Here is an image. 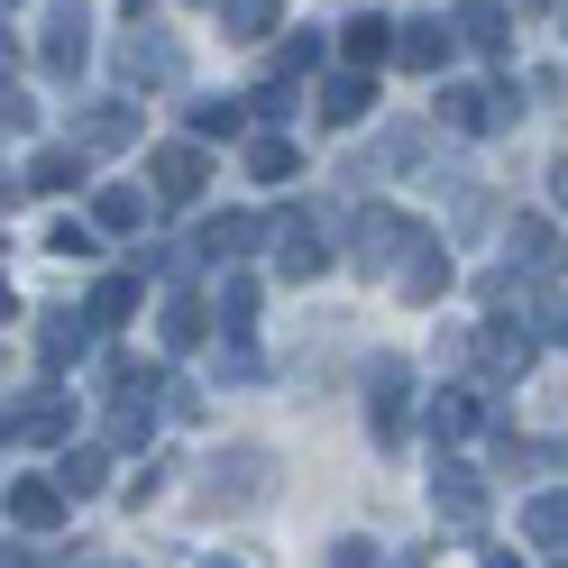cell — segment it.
<instances>
[{"label":"cell","mask_w":568,"mask_h":568,"mask_svg":"<svg viewBox=\"0 0 568 568\" xmlns=\"http://www.w3.org/2000/svg\"><path fill=\"white\" fill-rule=\"evenodd\" d=\"M440 120L458 129V138H495V129H514L523 120V83H440Z\"/></svg>","instance_id":"1"},{"label":"cell","mask_w":568,"mask_h":568,"mask_svg":"<svg viewBox=\"0 0 568 568\" xmlns=\"http://www.w3.org/2000/svg\"><path fill=\"white\" fill-rule=\"evenodd\" d=\"M92 348V322H74V312H47V339H38V358L64 367V358H83Z\"/></svg>","instance_id":"30"},{"label":"cell","mask_w":568,"mask_h":568,"mask_svg":"<svg viewBox=\"0 0 568 568\" xmlns=\"http://www.w3.org/2000/svg\"><path fill=\"white\" fill-rule=\"evenodd\" d=\"M184 129H193V138H247V101H230V92H202L193 111H184Z\"/></svg>","instance_id":"25"},{"label":"cell","mask_w":568,"mask_h":568,"mask_svg":"<svg viewBox=\"0 0 568 568\" xmlns=\"http://www.w3.org/2000/svg\"><path fill=\"white\" fill-rule=\"evenodd\" d=\"M64 505H74V495H64L55 477H19V486H10V523H19V531H55Z\"/></svg>","instance_id":"17"},{"label":"cell","mask_w":568,"mask_h":568,"mask_svg":"<svg viewBox=\"0 0 568 568\" xmlns=\"http://www.w3.org/2000/svg\"><path fill=\"white\" fill-rule=\"evenodd\" d=\"M64 432H74V404H64V395H28V404H10V413H0V440H64Z\"/></svg>","instance_id":"13"},{"label":"cell","mask_w":568,"mask_h":568,"mask_svg":"<svg viewBox=\"0 0 568 568\" xmlns=\"http://www.w3.org/2000/svg\"><path fill=\"white\" fill-rule=\"evenodd\" d=\"M55 257H92V230L83 221H55Z\"/></svg>","instance_id":"38"},{"label":"cell","mask_w":568,"mask_h":568,"mask_svg":"<svg viewBox=\"0 0 568 568\" xmlns=\"http://www.w3.org/2000/svg\"><path fill=\"white\" fill-rule=\"evenodd\" d=\"M138 221H148V193H138V184H111V193H92V230H111V239H129Z\"/></svg>","instance_id":"27"},{"label":"cell","mask_w":568,"mask_h":568,"mask_svg":"<svg viewBox=\"0 0 568 568\" xmlns=\"http://www.w3.org/2000/svg\"><path fill=\"white\" fill-rule=\"evenodd\" d=\"M449 28H458V47H477V55H514V10L505 0H458Z\"/></svg>","instance_id":"12"},{"label":"cell","mask_w":568,"mask_h":568,"mask_svg":"<svg viewBox=\"0 0 568 568\" xmlns=\"http://www.w3.org/2000/svg\"><path fill=\"white\" fill-rule=\"evenodd\" d=\"M432 505H440V523L477 531L486 523V477L468 468V458H440V468H432Z\"/></svg>","instance_id":"7"},{"label":"cell","mask_w":568,"mask_h":568,"mask_svg":"<svg viewBox=\"0 0 568 568\" xmlns=\"http://www.w3.org/2000/svg\"><path fill=\"white\" fill-rule=\"evenodd\" d=\"M550 202H559V211H568V156H559V165H550Z\"/></svg>","instance_id":"40"},{"label":"cell","mask_w":568,"mask_h":568,"mask_svg":"<svg viewBox=\"0 0 568 568\" xmlns=\"http://www.w3.org/2000/svg\"><path fill=\"white\" fill-rule=\"evenodd\" d=\"M331 559H339V568H367V559H376V541H367V531H348V541H331Z\"/></svg>","instance_id":"39"},{"label":"cell","mask_w":568,"mask_h":568,"mask_svg":"<svg viewBox=\"0 0 568 568\" xmlns=\"http://www.w3.org/2000/svg\"><path fill=\"white\" fill-rule=\"evenodd\" d=\"M202 339H211V312H202L193 294H174V303H165V348H202Z\"/></svg>","instance_id":"31"},{"label":"cell","mask_w":568,"mask_h":568,"mask_svg":"<svg viewBox=\"0 0 568 568\" xmlns=\"http://www.w3.org/2000/svg\"><path fill=\"white\" fill-rule=\"evenodd\" d=\"M322 64V28H284V47H275V74H312Z\"/></svg>","instance_id":"33"},{"label":"cell","mask_w":568,"mask_h":568,"mask_svg":"<svg viewBox=\"0 0 568 568\" xmlns=\"http://www.w3.org/2000/svg\"><path fill=\"white\" fill-rule=\"evenodd\" d=\"M101 477H111V458H101V449H64V458H55V486L74 495V505H83V495H101Z\"/></svg>","instance_id":"29"},{"label":"cell","mask_w":568,"mask_h":568,"mask_svg":"<svg viewBox=\"0 0 568 568\" xmlns=\"http://www.w3.org/2000/svg\"><path fill=\"white\" fill-rule=\"evenodd\" d=\"M0 10H19V0H0Z\"/></svg>","instance_id":"42"},{"label":"cell","mask_w":568,"mask_h":568,"mask_svg":"<svg viewBox=\"0 0 568 568\" xmlns=\"http://www.w3.org/2000/svg\"><path fill=\"white\" fill-rule=\"evenodd\" d=\"M266 247H275V275H284V284H312V275L331 266L322 221H275V239H266Z\"/></svg>","instance_id":"9"},{"label":"cell","mask_w":568,"mask_h":568,"mask_svg":"<svg viewBox=\"0 0 568 568\" xmlns=\"http://www.w3.org/2000/svg\"><path fill=\"white\" fill-rule=\"evenodd\" d=\"M10 64H19V38H10V28H0V74H10Z\"/></svg>","instance_id":"41"},{"label":"cell","mask_w":568,"mask_h":568,"mask_svg":"<svg viewBox=\"0 0 568 568\" xmlns=\"http://www.w3.org/2000/svg\"><path fill=\"white\" fill-rule=\"evenodd\" d=\"M477 358H486V376H495V385H523V376H531V358H541V331H531L523 312H495V322L477 331Z\"/></svg>","instance_id":"4"},{"label":"cell","mask_w":568,"mask_h":568,"mask_svg":"<svg viewBox=\"0 0 568 568\" xmlns=\"http://www.w3.org/2000/svg\"><path fill=\"white\" fill-rule=\"evenodd\" d=\"M148 174H156V202H193V193L211 184L202 138H184V148H156V156H148Z\"/></svg>","instance_id":"14"},{"label":"cell","mask_w":568,"mask_h":568,"mask_svg":"<svg viewBox=\"0 0 568 568\" xmlns=\"http://www.w3.org/2000/svg\"><path fill=\"white\" fill-rule=\"evenodd\" d=\"M247 174H257V184H284V174H303V148H294V138H247Z\"/></svg>","instance_id":"28"},{"label":"cell","mask_w":568,"mask_h":568,"mask_svg":"<svg viewBox=\"0 0 568 568\" xmlns=\"http://www.w3.org/2000/svg\"><path fill=\"white\" fill-rule=\"evenodd\" d=\"M477 422H486V395H477V385H440V395H432V432H440V440H468Z\"/></svg>","instance_id":"21"},{"label":"cell","mask_w":568,"mask_h":568,"mask_svg":"<svg viewBox=\"0 0 568 568\" xmlns=\"http://www.w3.org/2000/svg\"><path fill=\"white\" fill-rule=\"evenodd\" d=\"M339 55H348V64H367V74H376V64L395 55V19H376V10H367V19H348V28H339Z\"/></svg>","instance_id":"24"},{"label":"cell","mask_w":568,"mask_h":568,"mask_svg":"<svg viewBox=\"0 0 568 568\" xmlns=\"http://www.w3.org/2000/svg\"><path fill=\"white\" fill-rule=\"evenodd\" d=\"M247 247H257V221H247V211H221V221H202L193 257H211V266H239Z\"/></svg>","instance_id":"19"},{"label":"cell","mask_w":568,"mask_h":568,"mask_svg":"<svg viewBox=\"0 0 568 568\" xmlns=\"http://www.w3.org/2000/svg\"><path fill=\"white\" fill-rule=\"evenodd\" d=\"M230 38H275V0H211Z\"/></svg>","instance_id":"32"},{"label":"cell","mask_w":568,"mask_h":568,"mask_svg":"<svg viewBox=\"0 0 568 568\" xmlns=\"http://www.w3.org/2000/svg\"><path fill=\"white\" fill-rule=\"evenodd\" d=\"M83 55H92V19H83V0H55V28H47V74L74 83L83 74Z\"/></svg>","instance_id":"15"},{"label":"cell","mask_w":568,"mask_h":568,"mask_svg":"<svg viewBox=\"0 0 568 568\" xmlns=\"http://www.w3.org/2000/svg\"><path fill=\"white\" fill-rule=\"evenodd\" d=\"M514 275H531V284L559 275V230L541 221V211H523V221H514Z\"/></svg>","instance_id":"18"},{"label":"cell","mask_w":568,"mask_h":568,"mask_svg":"<svg viewBox=\"0 0 568 568\" xmlns=\"http://www.w3.org/2000/svg\"><path fill=\"white\" fill-rule=\"evenodd\" d=\"M28 120H38V111H28V92H19V83H10V74H0V138H19V129H28Z\"/></svg>","instance_id":"36"},{"label":"cell","mask_w":568,"mask_h":568,"mask_svg":"<svg viewBox=\"0 0 568 568\" xmlns=\"http://www.w3.org/2000/svg\"><path fill=\"white\" fill-rule=\"evenodd\" d=\"M74 184H83V148H74V138L28 156V193H74Z\"/></svg>","instance_id":"23"},{"label":"cell","mask_w":568,"mask_h":568,"mask_svg":"<svg viewBox=\"0 0 568 568\" xmlns=\"http://www.w3.org/2000/svg\"><path fill=\"white\" fill-rule=\"evenodd\" d=\"M449 55H458L449 19H404L395 28V64H413V74H449Z\"/></svg>","instance_id":"10"},{"label":"cell","mask_w":568,"mask_h":568,"mask_svg":"<svg viewBox=\"0 0 568 568\" xmlns=\"http://www.w3.org/2000/svg\"><path fill=\"white\" fill-rule=\"evenodd\" d=\"M395 294H404V303H422V312H432V303L449 294V247H440L432 230H422V239L404 247V266H395Z\"/></svg>","instance_id":"8"},{"label":"cell","mask_w":568,"mask_h":568,"mask_svg":"<svg viewBox=\"0 0 568 568\" xmlns=\"http://www.w3.org/2000/svg\"><path fill=\"white\" fill-rule=\"evenodd\" d=\"M413 239H422V221H404L395 202H367V211H358V266H367V275H395V257H404Z\"/></svg>","instance_id":"5"},{"label":"cell","mask_w":568,"mask_h":568,"mask_svg":"<svg viewBox=\"0 0 568 568\" xmlns=\"http://www.w3.org/2000/svg\"><path fill=\"white\" fill-rule=\"evenodd\" d=\"M221 322H230V331L257 322V284H247V275H230V284H221Z\"/></svg>","instance_id":"34"},{"label":"cell","mask_w":568,"mask_h":568,"mask_svg":"<svg viewBox=\"0 0 568 568\" xmlns=\"http://www.w3.org/2000/svg\"><path fill=\"white\" fill-rule=\"evenodd\" d=\"M129 312H138V275H101L92 303H83V322H92V331H120Z\"/></svg>","instance_id":"26"},{"label":"cell","mask_w":568,"mask_h":568,"mask_svg":"<svg viewBox=\"0 0 568 568\" xmlns=\"http://www.w3.org/2000/svg\"><path fill=\"white\" fill-rule=\"evenodd\" d=\"M129 138H138L129 92H111V101H83V120H74V148H83V156H111V148H129Z\"/></svg>","instance_id":"11"},{"label":"cell","mask_w":568,"mask_h":568,"mask_svg":"<svg viewBox=\"0 0 568 568\" xmlns=\"http://www.w3.org/2000/svg\"><path fill=\"white\" fill-rule=\"evenodd\" d=\"M284 101H294V74H275V83L247 92V120H284Z\"/></svg>","instance_id":"35"},{"label":"cell","mask_w":568,"mask_h":568,"mask_svg":"<svg viewBox=\"0 0 568 568\" xmlns=\"http://www.w3.org/2000/svg\"><path fill=\"white\" fill-rule=\"evenodd\" d=\"M148 432H156V395H111L101 440H111V449H148Z\"/></svg>","instance_id":"22"},{"label":"cell","mask_w":568,"mask_h":568,"mask_svg":"<svg viewBox=\"0 0 568 568\" xmlns=\"http://www.w3.org/2000/svg\"><path fill=\"white\" fill-rule=\"evenodd\" d=\"M156 486H165V458H148V468H138V477H129V505H138V514H148V495H156Z\"/></svg>","instance_id":"37"},{"label":"cell","mask_w":568,"mask_h":568,"mask_svg":"<svg viewBox=\"0 0 568 568\" xmlns=\"http://www.w3.org/2000/svg\"><path fill=\"white\" fill-rule=\"evenodd\" d=\"M266 468H275L266 449H221V458L202 468V514H247V505L266 495Z\"/></svg>","instance_id":"3"},{"label":"cell","mask_w":568,"mask_h":568,"mask_svg":"<svg viewBox=\"0 0 568 568\" xmlns=\"http://www.w3.org/2000/svg\"><path fill=\"white\" fill-rule=\"evenodd\" d=\"M367 432H376V449H404V432H413V367L404 358H367Z\"/></svg>","instance_id":"2"},{"label":"cell","mask_w":568,"mask_h":568,"mask_svg":"<svg viewBox=\"0 0 568 568\" xmlns=\"http://www.w3.org/2000/svg\"><path fill=\"white\" fill-rule=\"evenodd\" d=\"M120 74L165 92V83H184V47H174L165 28H129V38H120Z\"/></svg>","instance_id":"6"},{"label":"cell","mask_w":568,"mask_h":568,"mask_svg":"<svg viewBox=\"0 0 568 568\" xmlns=\"http://www.w3.org/2000/svg\"><path fill=\"white\" fill-rule=\"evenodd\" d=\"M523 541L531 550H568V486H541L523 505Z\"/></svg>","instance_id":"20"},{"label":"cell","mask_w":568,"mask_h":568,"mask_svg":"<svg viewBox=\"0 0 568 568\" xmlns=\"http://www.w3.org/2000/svg\"><path fill=\"white\" fill-rule=\"evenodd\" d=\"M367 111H376V74H367V64H339V74L322 83V120L331 129H358Z\"/></svg>","instance_id":"16"}]
</instances>
